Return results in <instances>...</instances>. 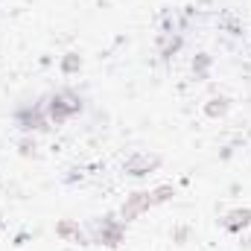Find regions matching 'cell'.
Returning a JSON list of instances; mask_svg holds the SVG:
<instances>
[{"label":"cell","instance_id":"cell-1","mask_svg":"<svg viewBox=\"0 0 251 251\" xmlns=\"http://www.w3.org/2000/svg\"><path fill=\"white\" fill-rule=\"evenodd\" d=\"M82 108V102L73 97V94H59V97H53V105H50V114H53V120H64V117H70V114H76Z\"/></svg>","mask_w":251,"mask_h":251},{"label":"cell","instance_id":"cell-2","mask_svg":"<svg viewBox=\"0 0 251 251\" xmlns=\"http://www.w3.org/2000/svg\"><path fill=\"white\" fill-rule=\"evenodd\" d=\"M152 164H155L152 158H146V155H137V158H131V161L126 164V170H128V176H143V173H146Z\"/></svg>","mask_w":251,"mask_h":251}]
</instances>
